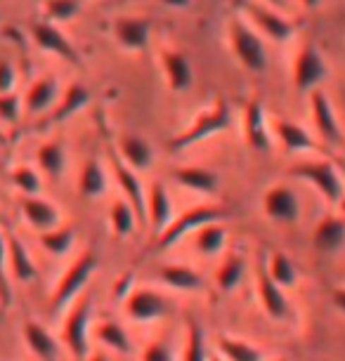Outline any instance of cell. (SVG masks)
<instances>
[{
    "label": "cell",
    "instance_id": "obj_47",
    "mask_svg": "<svg viewBox=\"0 0 345 361\" xmlns=\"http://www.w3.org/2000/svg\"><path fill=\"white\" fill-rule=\"evenodd\" d=\"M298 3H301V8H305V10H315V8H320L322 0H298Z\"/></svg>",
    "mask_w": 345,
    "mask_h": 361
},
{
    "label": "cell",
    "instance_id": "obj_33",
    "mask_svg": "<svg viewBox=\"0 0 345 361\" xmlns=\"http://www.w3.org/2000/svg\"><path fill=\"white\" fill-rule=\"evenodd\" d=\"M95 333H97V340L107 347V350H111L116 354L133 352V343H131L128 331L119 322H114V319H102V322L97 324V329H95Z\"/></svg>",
    "mask_w": 345,
    "mask_h": 361
},
{
    "label": "cell",
    "instance_id": "obj_46",
    "mask_svg": "<svg viewBox=\"0 0 345 361\" xmlns=\"http://www.w3.org/2000/svg\"><path fill=\"white\" fill-rule=\"evenodd\" d=\"M159 3L168 5V8H187V5H192V0H159Z\"/></svg>",
    "mask_w": 345,
    "mask_h": 361
},
{
    "label": "cell",
    "instance_id": "obj_2",
    "mask_svg": "<svg viewBox=\"0 0 345 361\" xmlns=\"http://www.w3.org/2000/svg\"><path fill=\"white\" fill-rule=\"evenodd\" d=\"M99 269L97 255L92 250H85L80 253L76 260H73L62 279L57 281V286L50 293V302H47V310H50L52 317H59L64 310H69L76 300L83 295L85 286L90 283V279L95 276V271Z\"/></svg>",
    "mask_w": 345,
    "mask_h": 361
},
{
    "label": "cell",
    "instance_id": "obj_24",
    "mask_svg": "<svg viewBox=\"0 0 345 361\" xmlns=\"http://www.w3.org/2000/svg\"><path fill=\"white\" fill-rule=\"evenodd\" d=\"M24 343L38 361H59V343L43 324L36 319H26L22 326Z\"/></svg>",
    "mask_w": 345,
    "mask_h": 361
},
{
    "label": "cell",
    "instance_id": "obj_1",
    "mask_svg": "<svg viewBox=\"0 0 345 361\" xmlns=\"http://www.w3.org/2000/svg\"><path fill=\"white\" fill-rule=\"evenodd\" d=\"M232 128V111L225 99H215L211 106H206L204 111L196 114V118L187 128H182L178 135H173L168 140V152L182 154L187 149H192L199 142H206L215 137V135L225 133Z\"/></svg>",
    "mask_w": 345,
    "mask_h": 361
},
{
    "label": "cell",
    "instance_id": "obj_22",
    "mask_svg": "<svg viewBox=\"0 0 345 361\" xmlns=\"http://www.w3.org/2000/svg\"><path fill=\"white\" fill-rule=\"evenodd\" d=\"M114 38L128 52H140L150 45L152 19L147 17H119L114 22Z\"/></svg>",
    "mask_w": 345,
    "mask_h": 361
},
{
    "label": "cell",
    "instance_id": "obj_44",
    "mask_svg": "<svg viewBox=\"0 0 345 361\" xmlns=\"http://www.w3.org/2000/svg\"><path fill=\"white\" fill-rule=\"evenodd\" d=\"M17 87V71L8 59H0V94L15 92Z\"/></svg>",
    "mask_w": 345,
    "mask_h": 361
},
{
    "label": "cell",
    "instance_id": "obj_51",
    "mask_svg": "<svg viewBox=\"0 0 345 361\" xmlns=\"http://www.w3.org/2000/svg\"><path fill=\"white\" fill-rule=\"evenodd\" d=\"M277 361H289V359H277Z\"/></svg>",
    "mask_w": 345,
    "mask_h": 361
},
{
    "label": "cell",
    "instance_id": "obj_50",
    "mask_svg": "<svg viewBox=\"0 0 345 361\" xmlns=\"http://www.w3.org/2000/svg\"><path fill=\"white\" fill-rule=\"evenodd\" d=\"M211 361H222V359L218 357V354H215V357H211Z\"/></svg>",
    "mask_w": 345,
    "mask_h": 361
},
{
    "label": "cell",
    "instance_id": "obj_19",
    "mask_svg": "<svg viewBox=\"0 0 345 361\" xmlns=\"http://www.w3.org/2000/svg\"><path fill=\"white\" fill-rule=\"evenodd\" d=\"M161 71L173 92H187L194 85V66L180 50H161Z\"/></svg>",
    "mask_w": 345,
    "mask_h": 361
},
{
    "label": "cell",
    "instance_id": "obj_45",
    "mask_svg": "<svg viewBox=\"0 0 345 361\" xmlns=\"http://www.w3.org/2000/svg\"><path fill=\"white\" fill-rule=\"evenodd\" d=\"M331 302H334V307L345 317V286H338V288L331 290Z\"/></svg>",
    "mask_w": 345,
    "mask_h": 361
},
{
    "label": "cell",
    "instance_id": "obj_13",
    "mask_svg": "<svg viewBox=\"0 0 345 361\" xmlns=\"http://www.w3.org/2000/svg\"><path fill=\"white\" fill-rule=\"evenodd\" d=\"M145 215H147V227H150L154 238L159 234H164V229L173 222V217H175L173 215V199L161 180H154L152 187L147 189Z\"/></svg>",
    "mask_w": 345,
    "mask_h": 361
},
{
    "label": "cell",
    "instance_id": "obj_43",
    "mask_svg": "<svg viewBox=\"0 0 345 361\" xmlns=\"http://www.w3.org/2000/svg\"><path fill=\"white\" fill-rule=\"evenodd\" d=\"M140 361H175V347L168 340L159 338L142 347Z\"/></svg>",
    "mask_w": 345,
    "mask_h": 361
},
{
    "label": "cell",
    "instance_id": "obj_39",
    "mask_svg": "<svg viewBox=\"0 0 345 361\" xmlns=\"http://www.w3.org/2000/svg\"><path fill=\"white\" fill-rule=\"evenodd\" d=\"M12 185L24 196H43V177L33 166H17L12 170Z\"/></svg>",
    "mask_w": 345,
    "mask_h": 361
},
{
    "label": "cell",
    "instance_id": "obj_16",
    "mask_svg": "<svg viewBox=\"0 0 345 361\" xmlns=\"http://www.w3.org/2000/svg\"><path fill=\"white\" fill-rule=\"evenodd\" d=\"M19 210H22L26 224L43 234V231L57 229L62 222V210H59L55 203L47 201L45 196H24L22 203H19Z\"/></svg>",
    "mask_w": 345,
    "mask_h": 361
},
{
    "label": "cell",
    "instance_id": "obj_14",
    "mask_svg": "<svg viewBox=\"0 0 345 361\" xmlns=\"http://www.w3.org/2000/svg\"><path fill=\"white\" fill-rule=\"evenodd\" d=\"M111 168H114V175H116V182L121 187V192H123V199L131 203V208L135 210V215H138V222L142 227H147V215H145V201H147V189L142 187V180L140 175L135 173L126 166L123 161L119 159L116 152H111Z\"/></svg>",
    "mask_w": 345,
    "mask_h": 361
},
{
    "label": "cell",
    "instance_id": "obj_35",
    "mask_svg": "<svg viewBox=\"0 0 345 361\" xmlns=\"http://www.w3.org/2000/svg\"><path fill=\"white\" fill-rule=\"evenodd\" d=\"M215 350H218V357L222 361H262V352L258 347L239 338L220 336Z\"/></svg>",
    "mask_w": 345,
    "mask_h": 361
},
{
    "label": "cell",
    "instance_id": "obj_27",
    "mask_svg": "<svg viewBox=\"0 0 345 361\" xmlns=\"http://www.w3.org/2000/svg\"><path fill=\"white\" fill-rule=\"evenodd\" d=\"M119 159L135 173H145L154 163V149L140 135H123L119 140Z\"/></svg>",
    "mask_w": 345,
    "mask_h": 361
},
{
    "label": "cell",
    "instance_id": "obj_10",
    "mask_svg": "<svg viewBox=\"0 0 345 361\" xmlns=\"http://www.w3.org/2000/svg\"><path fill=\"white\" fill-rule=\"evenodd\" d=\"M255 290H258V300H260L262 312H265L272 322H286V319L293 317V310H291L286 290L270 279L265 262H260L258 271H255Z\"/></svg>",
    "mask_w": 345,
    "mask_h": 361
},
{
    "label": "cell",
    "instance_id": "obj_7",
    "mask_svg": "<svg viewBox=\"0 0 345 361\" xmlns=\"http://www.w3.org/2000/svg\"><path fill=\"white\" fill-rule=\"evenodd\" d=\"M123 312L133 324H154L173 312V305L164 293L150 286H131L123 295Z\"/></svg>",
    "mask_w": 345,
    "mask_h": 361
},
{
    "label": "cell",
    "instance_id": "obj_29",
    "mask_svg": "<svg viewBox=\"0 0 345 361\" xmlns=\"http://www.w3.org/2000/svg\"><path fill=\"white\" fill-rule=\"evenodd\" d=\"M36 166L50 180H59L66 173V147L62 140H47L36 149Z\"/></svg>",
    "mask_w": 345,
    "mask_h": 361
},
{
    "label": "cell",
    "instance_id": "obj_26",
    "mask_svg": "<svg viewBox=\"0 0 345 361\" xmlns=\"http://www.w3.org/2000/svg\"><path fill=\"white\" fill-rule=\"evenodd\" d=\"M313 246L324 255L338 253L345 248V217L324 215L313 231Z\"/></svg>",
    "mask_w": 345,
    "mask_h": 361
},
{
    "label": "cell",
    "instance_id": "obj_4",
    "mask_svg": "<svg viewBox=\"0 0 345 361\" xmlns=\"http://www.w3.org/2000/svg\"><path fill=\"white\" fill-rule=\"evenodd\" d=\"M227 38L232 54L246 71L262 73L267 69V50L262 38L253 26H248L241 17H232L227 24Z\"/></svg>",
    "mask_w": 345,
    "mask_h": 361
},
{
    "label": "cell",
    "instance_id": "obj_36",
    "mask_svg": "<svg viewBox=\"0 0 345 361\" xmlns=\"http://www.w3.org/2000/svg\"><path fill=\"white\" fill-rule=\"evenodd\" d=\"M265 267H267L270 279H272L277 286H282L284 290L293 288V286L298 283V269H296L293 260H291L286 253H282V250H274V253L270 255V262H265Z\"/></svg>",
    "mask_w": 345,
    "mask_h": 361
},
{
    "label": "cell",
    "instance_id": "obj_12",
    "mask_svg": "<svg viewBox=\"0 0 345 361\" xmlns=\"http://www.w3.org/2000/svg\"><path fill=\"white\" fill-rule=\"evenodd\" d=\"M241 8L253 22V29L265 33L270 40H274V43H286V40L293 38L296 26L293 22H289L286 17H282L279 10L265 8V5H255V3H241Z\"/></svg>",
    "mask_w": 345,
    "mask_h": 361
},
{
    "label": "cell",
    "instance_id": "obj_21",
    "mask_svg": "<svg viewBox=\"0 0 345 361\" xmlns=\"http://www.w3.org/2000/svg\"><path fill=\"white\" fill-rule=\"evenodd\" d=\"M59 80L55 76H40L29 85V90L24 94V111L29 116H43L50 111L52 106L59 102Z\"/></svg>",
    "mask_w": 345,
    "mask_h": 361
},
{
    "label": "cell",
    "instance_id": "obj_5",
    "mask_svg": "<svg viewBox=\"0 0 345 361\" xmlns=\"http://www.w3.org/2000/svg\"><path fill=\"white\" fill-rule=\"evenodd\" d=\"M289 175L296 177L301 182H308L322 199H327L329 203H341L345 199V182L338 168L331 161H301L296 166L289 168Z\"/></svg>",
    "mask_w": 345,
    "mask_h": 361
},
{
    "label": "cell",
    "instance_id": "obj_11",
    "mask_svg": "<svg viewBox=\"0 0 345 361\" xmlns=\"http://www.w3.org/2000/svg\"><path fill=\"white\" fill-rule=\"evenodd\" d=\"M241 133H243V142H246L253 152H270V149H272L270 118L265 116V106H262L260 99H248L246 104H243Z\"/></svg>",
    "mask_w": 345,
    "mask_h": 361
},
{
    "label": "cell",
    "instance_id": "obj_49",
    "mask_svg": "<svg viewBox=\"0 0 345 361\" xmlns=\"http://www.w3.org/2000/svg\"><path fill=\"white\" fill-rule=\"evenodd\" d=\"M87 361H111V359H109V354L97 352V354H90V359H87Z\"/></svg>",
    "mask_w": 345,
    "mask_h": 361
},
{
    "label": "cell",
    "instance_id": "obj_34",
    "mask_svg": "<svg viewBox=\"0 0 345 361\" xmlns=\"http://www.w3.org/2000/svg\"><path fill=\"white\" fill-rule=\"evenodd\" d=\"M38 243L45 253H50L55 257H64L73 248V243H76V229H73L71 224H59L57 229L38 234Z\"/></svg>",
    "mask_w": 345,
    "mask_h": 361
},
{
    "label": "cell",
    "instance_id": "obj_9",
    "mask_svg": "<svg viewBox=\"0 0 345 361\" xmlns=\"http://www.w3.org/2000/svg\"><path fill=\"white\" fill-rule=\"evenodd\" d=\"M262 213L274 224H293L301 220V199L289 185H272L262 194Z\"/></svg>",
    "mask_w": 345,
    "mask_h": 361
},
{
    "label": "cell",
    "instance_id": "obj_38",
    "mask_svg": "<svg viewBox=\"0 0 345 361\" xmlns=\"http://www.w3.org/2000/svg\"><path fill=\"white\" fill-rule=\"evenodd\" d=\"M182 361H211L206 350V333L196 319H187L185 347H182Z\"/></svg>",
    "mask_w": 345,
    "mask_h": 361
},
{
    "label": "cell",
    "instance_id": "obj_42",
    "mask_svg": "<svg viewBox=\"0 0 345 361\" xmlns=\"http://www.w3.org/2000/svg\"><path fill=\"white\" fill-rule=\"evenodd\" d=\"M24 102L17 92L0 94V123L3 126H15L22 118Z\"/></svg>",
    "mask_w": 345,
    "mask_h": 361
},
{
    "label": "cell",
    "instance_id": "obj_32",
    "mask_svg": "<svg viewBox=\"0 0 345 361\" xmlns=\"http://www.w3.org/2000/svg\"><path fill=\"white\" fill-rule=\"evenodd\" d=\"M243 276H246V260H243V255L229 253L220 262L218 271H215V286L222 293H232L243 281Z\"/></svg>",
    "mask_w": 345,
    "mask_h": 361
},
{
    "label": "cell",
    "instance_id": "obj_6",
    "mask_svg": "<svg viewBox=\"0 0 345 361\" xmlns=\"http://www.w3.org/2000/svg\"><path fill=\"white\" fill-rule=\"evenodd\" d=\"M90 326H92V298L80 295L69 307L62 326V343L73 361L90 359Z\"/></svg>",
    "mask_w": 345,
    "mask_h": 361
},
{
    "label": "cell",
    "instance_id": "obj_31",
    "mask_svg": "<svg viewBox=\"0 0 345 361\" xmlns=\"http://www.w3.org/2000/svg\"><path fill=\"white\" fill-rule=\"evenodd\" d=\"M227 246V227L222 222H213L194 231V250L199 255L215 257Z\"/></svg>",
    "mask_w": 345,
    "mask_h": 361
},
{
    "label": "cell",
    "instance_id": "obj_28",
    "mask_svg": "<svg viewBox=\"0 0 345 361\" xmlns=\"http://www.w3.org/2000/svg\"><path fill=\"white\" fill-rule=\"evenodd\" d=\"M159 281L168 286V288L182 293H196L206 286L204 276L194 267H189V264H173V262L159 267Z\"/></svg>",
    "mask_w": 345,
    "mask_h": 361
},
{
    "label": "cell",
    "instance_id": "obj_48",
    "mask_svg": "<svg viewBox=\"0 0 345 361\" xmlns=\"http://www.w3.org/2000/svg\"><path fill=\"white\" fill-rule=\"evenodd\" d=\"M267 3V8H272V10H284L286 8V0H265Z\"/></svg>",
    "mask_w": 345,
    "mask_h": 361
},
{
    "label": "cell",
    "instance_id": "obj_15",
    "mask_svg": "<svg viewBox=\"0 0 345 361\" xmlns=\"http://www.w3.org/2000/svg\"><path fill=\"white\" fill-rule=\"evenodd\" d=\"M31 38L38 50L57 54V57H62L64 62H69V64H76V66L80 64V54L76 52V47L71 45V40L59 31L57 24H50V22L33 24Z\"/></svg>",
    "mask_w": 345,
    "mask_h": 361
},
{
    "label": "cell",
    "instance_id": "obj_20",
    "mask_svg": "<svg viewBox=\"0 0 345 361\" xmlns=\"http://www.w3.org/2000/svg\"><path fill=\"white\" fill-rule=\"evenodd\" d=\"M270 130H272L277 142H279L286 154H305L317 149L313 135L289 118H270Z\"/></svg>",
    "mask_w": 345,
    "mask_h": 361
},
{
    "label": "cell",
    "instance_id": "obj_37",
    "mask_svg": "<svg viewBox=\"0 0 345 361\" xmlns=\"http://www.w3.org/2000/svg\"><path fill=\"white\" fill-rule=\"evenodd\" d=\"M138 215L126 199H116L109 208V229L116 238H128L138 227Z\"/></svg>",
    "mask_w": 345,
    "mask_h": 361
},
{
    "label": "cell",
    "instance_id": "obj_40",
    "mask_svg": "<svg viewBox=\"0 0 345 361\" xmlns=\"http://www.w3.org/2000/svg\"><path fill=\"white\" fill-rule=\"evenodd\" d=\"M43 10L50 24H64L80 12V0H45Z\"/></svg>",
    "mask_w": 345,
    "mask_h": 361
},
{
    "label": "cell",
    "instance_id": "obj_23",
    "mask_svg": "<svg viewBox=\"0 0 345 361\" xmlns=\"http://www.w3.org/2000/svg\"><path fill=\"white\" fill-rule=\"evenodd\" d=\"M5 234H8V269L12 279L19 283L36 281L38 267H36V262H33L29 248L24 246V241L12 229H5Z\"/></svg>",
    "mask_w": 345,
    "mask_h": 361
},
{
    "label": "cell",
    "instance_id": "obj_3",
    "mask_svg": "<svg viewBox=\"0 0 345 361\" xmlns=\"http://www.w3.org/2000/svg\"><path fill=\"white\" fill-rule=\"evenodd\" d=\"M227 215H229L227 210L222 206H215V203H201V206L187 208L185 213L173 217V222L164 229V234H159L157 238H154L150 250H154V253L171 250L173 246H178L185 236L194 234V231H199L201 227H206V224L222 222Z\"/></svg>",
    "mask_w": 345,
    "mask_h": 361
},
{
    "label": "cell",
    "instance_id": "obj_17",
    "mask_svg": "<svg viewBox=\"0 0 345 361\" xmlns=\"http://www.w3.org/2000/svg\"><path fill=\"white\" fill-rule=\"evenodd\" d=\"M310 109H313V121H315V128H317V133H320V137L324 142H329V145H341L343 130L336 118L334 106H331L329 94L324 90L310 92Z\"/></svg>",
    "mask_w": 345,
    "mask_h": 361
},
{
    "label": "cell",
    "instance_id": "obj_25",
    "mask_svg": "<svg viewBox=\"0 0 345 361\" xmlns=\"http://www.w3.org/2000/svg\"><path fill=\"white\" fill-rule=\"evenodd\" d=\"M173 180L178 182L182 189H189L201 196H218L220 180L211 168L204 166H180L173 170Z\"/></svg>",
    "mask_w": 345,
    "mask_h": 361
},
{
    "label": "cell",
    "instance_id": "obj_30",
    "mask_svg": "<svg viewBox=\"0 0 345 361\" xmlns=\"http://www.w3.org/2000/svg\"><path fill=\"white\" fill-rule=\"evenodd\" d=\"M107 173L97 159H87L78 175V194L83 199H102L107 194Z\"/></svg>",
    "mask_w": 345,
    "mask_h": 361
},
{
    "label": "cell",
    "instance_id": "obj_41",
    "mask_svg": "<svg viewBox=\"0 0 345 361\" xmlns=\"http://www.w3.org/2000/svg\"><path fill=\"white\" fill-rule=\"evenodd\" d=\"M10 269H8V234H5V224L0 222V302L8 307L12 302V286H10Z\"/></svg>",
    "mask_w": 345,
    "mask_h": 361
},
{
    "label": "cell",
    "instance_id": "obj_18",
    "mask_svg": "<svg viewBox=\"0 0 345 361\" xmlns=\"http://www.w3.org/2000/svg\"><path fill=\"white\" fill-rule=\"evenodd\" d=\"M90 99H92L90 97V90H87L83 83L73 80V83L64 90L62 99H59L57 104L43 116V121H40V123H43L45 128H52V126H57V123H64L66 118H71V116H76L78 111H83V109L90 104Z\"/></svg>",
    "mask_w": 345,
    "mask_h": 361
},
{
    "label": "cell",
    "instance_id": "obj_8",
    "mask_svg": "<svg viewBox=\"0 0 345 361\" xmlns=\"http://www.w3.org/2000/svg\"><path fill=\"white\" fill-rule=\"evenodd\" d=\"M329 78V64L315 43H303L293 59V87L296 92H315Z\"/></svg>",
    "mask_w": 345,
    "mask_h": 361
}]
</instances>
